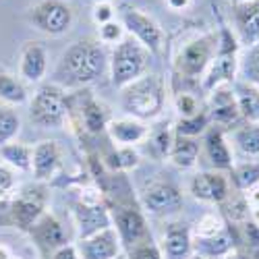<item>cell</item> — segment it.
Returning a JSON list of instances; mask_svg holds the SVG:
<instances>
[{
  "mask_svg": "<svg viewBox=\"0 0 259 259\" xmlns=\"http://www.w3.org/2000/svg\"><path fill=\"white\" fill-rule=\"evenodd\" d=\"M106 52L100 39L83 37L71 44L58 60L54 71L56 85L60 88H83L94 83L106 71Z\"/></svg>",
  "mask_w": 259,
  "mask_h": 259,
  "instance_id": "obj_1",
  "label": "cell"
},
{
  "mask_svg": "<svg viewBox=\"0 0 259 259\" xmlns=\"http://www.w3.org/2000/svg\"><path fill=\"white\" fill-rule=\"evenodd\" d=\"M166 104V85L160 75H141L120 90V108L137 120H154Z\"/></svg>",
  "mask_w": 259,
  "mask_h": 259,
  "instance_id": "obj_2",
  "label": "cell"
},
{
  "mask_svg": "<svg viewBox=\"0 0 259 259\" xmlns=\"http://www.w3.org/2000/svg\"><path fill=\"white\" fill-rule=\"evenodd\" d=\"M149 58H152V52H149L143 44L135 37H122L110 58V75H112V83L116 88H124L131 81L139 79L141 75H145L147 67H149Z\"/></svg>",
  "mask_w": 259,
  "mask_h": 259,
  "instance_id": "obj_3",
  "label": "cell"
},
{
  "mask_svg": "<svg viewBox=\"0 0 259 259\" xmlns=\"http://www.w3.org/2000/svg\"><path fill=\"white\" fill-rule=\"evenodd\" d=\"M69 98L56 83L41 85L29 102V118L44 128H58L67 122Z\"/></svg>",
  "mask_w": 259,
  "mask_h": 259,
  "instance_id": "obj_4",
  "label": "cell"
},
{
  "mask_svg": "<svg viewBox=\"0 0 259 259\" xmlns=\"http://www.w3.org/2000/svg\"><path fill=\"white\" fill-rule=\"evenodd\" d=\"M236 52H239V41H236V37L228 29H222L218 35L215 56L203 75V90L205 92H213V90L224 88V85L234 81L236 69H239Z\"/></svg>",
  "mask_w": 259,
  "mask_h": 259,
  "instance_id": "obj_5",
  "label": "cell"
},
{
  "mask_svg": "<svg viewBox=\"0 0 259 259\" xmlns=\"http://www.w3.org/2000/svg\"><path fill=\"white\" fill-rule=\"evenodd\" d=\"M215 48H218V35H213V33H205V35H199L195 39L187 41L179 50L177 60H175L177 75L181 79L203 77L215 56Z\"/></svg>",
  "mask_w": 259,
  "mask_h": 259,
  "instance_id": "obj_6",
  "label": "cell"
},
{
  "mask_svg": "<svg viewBox=\"0 0 259 259\" xmlns=\"http://www.w3.org/2000/svg\"><path fill=\"white\" fill-rule=\"evenodd\" d=\"M110 218L114 222V230L120 239V245L133 249L141 243L152 241V234H149L147 222L143 218V213L133 207V205H126V203H116Z\"/></svg>",
  "mask_w": 259,
  "mask_h": 259,
  "instance_id": "obj_7",
  "label": "cell"
},
{
  "mask_svg": "<svg viewBox=\"0 0 259 259\" xmlns=\"http://www.w3.org/2000/svg\"><path fill=\"white\" fill-rule=\"evenodd\" d=\"M29 21L35 29L48 35H62L71 29L73 11L62 0H41L29 13Z\"/></svg>",
  "mask_w": 259,
  "mask_h": 259,
  "instance_id": "obj_8",
  "label": "cell"
},
{
  "mask_svg": "<svg viewBox=\"0 0 259 259\" xmlns=\"http://www.w3.org/2000/svg\"><path fill=\"white\" fill-rule=\"evenodd\" d=\"M122 27L131 33V37H135L139 44H143L152 54L162 52L166 35L162 31V27L149 15L128 7V9L122 11Z\"/></svg>",
  "mask_w": 259,
  "mask_h": 259,
  "instance_id": "obj_9",
  "label": "cell"
},
{
  "mask_svg": "<svg viewBox=\"0 0 259 259\" xmlns=\"http://www.w3.org/2000/svg\"><path fill=\"white\" fill-rule=\"evenodd\" d=\"M143 207L154 215H172L183 209V193L168 181H154L141 191Z\"/></svg>",
  "mask_w": 259,
  "mask_h": 259,
  "instance_id": "obj_10",
  "label": "cell"
},
{
  "mask_svg": "<svg viewBox=\"0 0 259 259\" xmlns=\"http://www.w3.org/2000/svg\"><path fill=\"white\" fill-rule=\"evenodd\" d=\"M232 23L239 46L247 50L259 44V0L232 5Z\"/></svg>",
  "mask_w": 259,
  "mask_h": 259,
  "instance_id": "obj_11",
  "label": "cell"
},
{
  "mask_svg": "<svg viewBox=\"0 0 259 259\" xmlns=\"http://www.w3.org/2000/svg\"><path fill=\"white\" fill-rule=\"evenodd\" d=\"M189 191L197 201H203V203H224L230 195L228 179L222 172H215V170L197 172L191 179Z\"/></svg>",
  "mask_w": 259,
  "mask_h": 259,
  "instance_id": "obj_12",
  "label": "cell"
},
{
  "mask_svg": "<svg viewBox=\"0 0 259 259\" xmlns=\"http://www.w3.org/2000/svg\"><path fill=\"white\" fill-rule=\"evenodd\" d=\"M118 255H120V239L112 226L88 236V239H81L79 245L81 259H114Z\"/></svg>",
  "mask_w": 259,
  "mask_h": 259,
  "instance_id": "obj_13",
  "label": "cell"
},
{
  "mask_svg": "<svg viewBox=\"0 0 259 259\" xmlns=\"http://www.w3.org/2000/svg\"><path fill=\"white\" fill-rule=\"evenodd\" d=\"M75 222L79 228L81 239H88L92 234H98L100 230H106L112 226L110 211L100 203H79L75 205Z\"/></svg>",
  "mask_w": 259,
  "mask_h": 259,
  "instance_id": "obj_14",
  "label": "cell"
},
{
  "mask_svg": "<svg viewBox=\"0 0 259 259\" xmlns=\"http://www.w3.org/2000/svg\"><path fill=\"white\" fill-rule=\"evenodd\" d=\"M162 243L166 259H189L193 255V234L183 222H170L164 230Z\"/></svg>",
  "mask_w": 259,
  "mask_h": 259,
  "instance_id": "obj_15",
  "label": "cell"
},
{
  "mask_svg": "<svg viewBox=\"0 0 259 259\" xmlns=\"http://www.w3.org/2000/svg\"><path fill=\"white\" fill-rule=\"evenodd\" d=\"M62 160V152L56 141H41L31 152V172L37 181H48L54 177Z\"/></svg>",
  "mask_w": 259,
  "mask_h": 259,
  "instance_id": "obj_16",
  "label": "cell"
},
{
  "mask_svg": "<svg viewBox=\"0 0 259 259\" xmlns=\"http://www.w3.org/2000/svg\"><path fill=\"white\" fill-rule=\"evenodd\" d=\"M48 71V52L39 41H27L21 50V64H19V73L25 81L37 83L44 79Z\"/></svg>",
  "mask_w": 259,
  "mask_h": 259,
  "instance_id": "obj_17",
  "label": "cell"
},
{
  "mask_svg": "<svg viewBox=\"0 0 259 259\" xmlns=\"http://www.w3.org/2000/svg\"><path fill=\"white\" fill-rule=\"evenodd\" d=\"M203 147H205V156L211 162V166L215 170H232L234 160H232V152L226 143L224 137V128L222 126H209L205 131V139H203Z\"/></svg>",
  "mask_w": 259,
  "mask_h": 259,
  "instance_id": "obj_18",
  "label": "cell"
},
{
  "mask_svg": "<svg viewBox=\"0 0 259 259\" xmlns=\"http://www.w3.org/2000/svg\"><path fill=\"white\" fill-rule=\"evenodd\" d=\"M209 120H213L215 126H224V124H236L241 118L239 106L234 100V92L230 90H213L211 92V106H209Z\"/></svg>",
  "mask_w": 259,
  "mask_h": 259,
  "instance_id": "obj_19",
  "label": "cell"
},
{
  "mask_svg": "<svg viewBox=\"0 0 259 259\" xmlns=\"http://www.w3.org/2000/svg\"><path fill=\"white\" fill-rule=\"evenodd\" d=\"M108 135H110V139L122 147H133L135 143L143 141L149 131L147 126L137 120V118H131V116H124V118H114L108 122Z\"/></svg>",
  "mask_w": 259,
  "mask_h": 259,
  "instance_id": "obj_20",
  "label": "cell"
},
{
  "mask_svg": "<svg viewBox=\"0 0 259 259\" xmlns=\"http://www.w3.org/2000/svg\"><path fill=\"white\" fill-rule=\"evenodd\" d=\"M234 100L239 106L241 118L247 122H259V88L249 81H239L234 85Z\"/></svg>",
  "mask_w": 259,
  "mask_h": 259,
  "instance_id": "obj_21",
  "label": "cell"
},
{
  "mask_svg": "<svg viewBox=\"0 0 259 259\" xmlns=\"http://www.w3.org/2000/svg\"><path fill=\"white\" fill-rule=\"evenodd\" d=\"M31 234L37 239V243H41L44 247H50V249H58L62 245H67V236H64L62 224L46 213H41V218L31 226Z\"/></svg>",
  "mask_w": 259,
  "mask_h": 259,
  "instance_id": "obj_22",
  "label": "cell"
},
{
  "mask_svg": "<svg viewBox=\"0 0 259 259\" xmlns=\"http://www.w3.org/2000/svg\"><path fill=\"white\" fill-rule=\"evenodd\" d=\"M232 249H234V239L228 232V228L215 236H209V239H199V236L193 239V251L197 255L207 257V259H220L226 253H230Z\"/></svg>",
  "mask_w": 259,
  "mask_h": 259,
  "instance_id": "obj_23",
  "label": "cell"
},
{
  "mask_svg": "<svg viewBox=\"0 0 259 259\" xmlns=\"http://www.w3.org/2000/svg\"><path fill=\"white\" fill-rule=\"evenodd\" d=\"M168 156L179 168L189 170V168L195 166L197 160H199V141L193 139V137L175 135V141H172V147H170Z\"/></svg>",
  "mask_w": 259,
  "mask_h": 259,
  "instance_id": "obj_24",
  "label": "cell"
},
{
  "mask_svg": "<svg viewBox=\"0 0 259 259\" xmlns=\"http://www.w3.org/2000/svg\"><path fill=\"white\" fill-rule=\"evenodd\" d=\"M44 203L33 199V197H19L15 203H13V220L19 228H23V230H29L39 218H41V213H44Z\"/></svg>",
  "mask_w": 259,
  "mask_h": 259,
  "instance_id": "obj_25",
  "label": "cell"
},
{
  "mask_svg": "<svg viewBox=\"0 0 259 259\" xmlns=\"http://www.w3.org/2000/svg\"><path fill=\"white\" fill-rule=\"evenodd\" d=\"M232 139L236 143V147L249 158H257L259 156V122H247L243 120L241 124H236Z\"/></svg>",
  "mask_w": 259,
  "mask_h": 259,
  "instance_id": "obj_26",
  "label": "cell"
},
{
  "mask_svg": "<svg viewBox=\"0 0 259 259\" xmlns=\"http://www.w3.org/2000/svg\"><path fill=\"white\" fill-rule=\"evenodd\" d=\"M81 120H83L85 128H88L90 133H102L104 128L108 126V122H110V118H108V110L100 102H96L94 98H88L83 102Z\"/></svg>",
  "mask_w": 259,
  "mask_h": 259,
  "instance_id": "obj_27",
  "label": "cell"
},
{
  "mask_svg": "<svg viewBox=\"0 0 259 259\" xmlns=\"http://www.w3.org/2000/svg\"><path fill=\"white\" fill-rule=\"evenodd\" d=\"M0 102H5L9 106H21L27 102L25 85L15 75L5 73V71H0Z\"/></svg>",
  "mask_w": 259,
  "mask_h": 259,
  "instance_id": "obj_28",
  "label": "cell"
},
{
  "mask_svg": "<svg viewBox=\"0 0 259 259\" xmlns=\"http://www.w3.org/2000/svg\"><path fill=\"white\" fill-rule=\"evenodd\" d=\"M31 152L33 149L21 143H5L0 145V156L5 162L17 170H31Z\"/></svg>",
  "mask_w": 259,
  "mask_h": 259,
  "instance_id": "obj_29",
  "label": "cell"
},
{
  "mask_svg": "<svg viewBox=\"0 0 259 259\" xmlns=\"http://www.w3.org/2000/svg\"><path fill=\"white\" fill-rule=\"evenodd\" d=\"M232 181L239 191H251L259 185V162H243L232 166Z\"/></svg>",
  "mask_w": 259,
  "mask_h": 259,
  "instance_id": "obj_30",
  "label": "cell"
},
{
  "mask_svg": "<svg viewBox=\"0 0 259 259\" xmlns=\"http://www.w3.org/2000/svg\"><path fill=\"white\" fill-rule=\"evenodd\" d=\"M209 128V114L205 110L197 112L195 116H189V118H181L177 122V135L181 137H193L195 139L197 135L205 133Z\"/></svg>",
  "mask_w": 259,
  "mask_h": 259,
  "instance_id": "obj_31",
  "label": "cell"
},
{
  "mask_svg": "<svg viewBox=\"0 0 259 259\" xmlns=\"http://www.w3.org/2000/svg\"><path fill=\"white\" fill-rule=\"evenodd\" d=\"M21 128V120L15 110L0 106V145L9 143Z\"/></svg>",
  "mask_w": 259,
  "mask_h": 259,
  "instance_id": "obj_32",
  "label": "cell"
},
{
  "mask_svg": "<svg viewBox=\"0 0 259 259\" xmlns=\"http://www.w3.org/2000/svg\"><path fill=\"white\" fill-rule=\"evenodd\" d=\"M224 230H226V224H224V220L220 218V215L207 213L199 220L195 236H199V239H209V236H215V234H220Z\"/></svg>",
  "mask_w": 259,
  "mask_h": 259,
  "instance_id": "obj_33",
  "label": "cell"
},
{
  "mask_svg": "<svg viewBox=\"0 0 259 259\" xmlns=\"http://www.w3.org/2000/svg\"><path fill=\"white\" fill-rule=\"evenodd\" d=\"M172 141H175V135H172L170 128L164 126V124H160L156 131L152 133V137H149V143H152V147L156 149L158 156H168L170 154Z\"/></svg>",
  "mask_w": 259,
  "mask_h": 259,
  "instance_id": "obj_34",
  "label": "cell"
},
{
  "mask_svg": "<svg viewBox=\"0 0 259 259\" xmlns=\"http://www.w3.org/2000/svg\"><path fill=\"white\" fill-rule=\"evenodd\" d=\"M243 73H245V81L259 88V44L249 48V52L243 60Z\"/></svg>",
  "mask_w": 259,
  "mask_h": 259,
  "instance_id": "obj_35",
  "label": "cell"
},
{
  "mask_svg": "<svg viewBox=\"0 0 259 259\" xmlns=\"http://www.w3.org/2000/svg\"><path fill=\"white\" fill-rule=\"evenodd\" d=\"M112 166L118 170H128V168H135L139 164V156L133 147H120L118 152L112 154Z\"/></svg>",
  "mask_w": 259,
  "mask_h": 259,
  "instance_id": "obj_36",
  "label": "cell"
},
{
  "mask_svg": "<svg viewBox=\"0 0 259 259\" xmlns=\"http://www.w3.org/2000/svg\"><path fill=\"white\" fill-rule=\"evenodd\" d=\"M124 37V27L116 21H108V23L100 25V41L102 44H118Z\"/></svg>",
  "mask_w": 259,
  "mask_h": 259,
  "instance_id": "obj_37",
  "label": "cell"
},
{
  "mask_svg": "<svg viewBox=\"0 0 259 259\" xmlns=\"http://www.w3.org/2000/svg\"><path fill=\"white\" fill-rule=\"evenodd\" d=\"M177 108H179V112L183 114V118L195 116L197 112H201L195 96H191V94H187V92H181V94L177 96Z\"/></svg>",
  "mask_w": 259,
  "mask_h": 259,
  "instance_id": "obj_38",
  "label": "cell"
},
{
  "mask_svg": "<svg viewBox=\"0 0 259 259\" xmlns=\"http://www.w3.org/2000/svg\"><path fill=\"white\" fill-rule=\"evenodd\" d=\"M128 259H164V255L152 241H147V243L133 247L131 253H128Z\"/></svg>",
  "mask_w": 259,
  "mask_h": 259,
  "instance_id": "obj_39",
  "label": "cell"
},
{
  "mask_svg": "<svg viewBox=\"0 0 259 259\" xmlns=\"http://www.w3.org/2000/svg\"><path fill=\"white\" fill-rule=\"evenodd\" d=\"M15 187V175L9 166L0 164V195H7L9 191H13Z\"/></svg>",
  "mask_w": 259,
  "mask_h": 259,
  "instance_id": "obj_40",
  "label": "cell"
},
{
  "mask_svg": "<svg viewBox=\"0 0 259 259\" xmlns=\"http://www.w3.org/2000/svg\"><path fill=\"white\" fill-rule=\"evenodd\" d=\"M94 19L100 25L108 23V21H114V9L110 5H98L96 11H94Z\"/></svg>",
  "mask_w": 259,
  "mask_h": 259,
  "instance_id": "obj_41",
  "label": "cell"
},
{
  "mask_svg": "<svg viewBox=\"0 0 259 259\" xmlns=\"http://www.w3.org/2000/svg\"><path fill=\"white\" fill-rule=\"evenodd\" d=\"M52 259H81V257H79L77 247H73V245H62V247L54 249Z\"/></svg>",
  "mask_w": 259,
  "mask_h": 259,
  "instance_id": "obj_42",
  "label": "cell"
},
{
  "mask_svg": "<svg viewBox=\"0 0 259 259\" xmlns=\"http://www.w3.org/2000/svg\"><path fill=\"white\" fill-rule=\"evenodd\" d=\"M166 5H168L172 11H185V9L191 5V0H166Z\"/></svg>",
  "mask_w": 259,
  "mask_h": 259,
  "instance_id": "obj_43",
  "label": "cell"
},
{
  "mask_svg": "<svg viewBox=\"0 0 259 259\" xmlns=\"http://www.w3.org/2000/svg\"><path fill=\"white\" fill-rule=\"evenodd\" d=\"M220 259H249V255H247V253H243V251L232 249L230 253H226V255H224V257H220Z\"/></svg>",
  "mask_w": 259,
  "mask_h": 259,
  "instance_id": "obj_44",
  "label": "cell"
},
{
  "mask_svg": "<svg viewBox=\"0 0 259 259\" xmlns=\"http://www.w3.org/2000/svg\"><path fill=\"white\" fill-rule=\"evenodd\" d=\"M0 259H13V253L9 251V247L0 245Z\"/></svg>",
  "mask_w": 259,
  "mask_h": 259,
  "instance_id": "obj_45",
  "label": "cell"
},
{
  "mask_svg": "<svg viewBox=\"0 0 259 259\" xmlns=\"http://www.w3.org/2000/svg\"><path fill=\"white\" fill-rule=\"evenodd\" d=\"M249 259H259V247H253V251H251Z\"/></svg>",
  "mask_w": 259,
  "mask_h": 259,
  "instance_id": "obj_46",
  "label": "cell"
},
{
  "mask_svg": "<svg viewBox=\"0 0 259 259\" xmlns=\"http://www.w3.org/2000/svg\"><path fill=\"white\" fill-rule=\"evenodd\" d=\"M189 259H207V257H203V255H197V253H193Z\"/></svg>",
  "mask_w": 259,
  "mask_h": 259,
  "instance_id": "obj_47",
  "label": "cell"
},
{
  "mask_svg": "<svg viewBox=\"0 0 259 259\" xmlns=\"http://www.w3.org/2000/svg\"><path fill=\"white\" fill-rule=\"evenodd\" d=\"M94 3H98V5H108L110 0H94Z\"/></svg>",
  "mask_w": 259,
  "mask_h": 259,
  "instance_id": "obj_48",
  "label": "cell"
},
{
  "mask_svg": "<svg viewBox=\"0 0 259 259\" xmlns=\"http://www.w3.org/2000/svg\"><path fill=\"white\" fill-rule=\"evenodd\" d=\"M232 3L236 5V3H251V0H232Z\"/></svg>",
  "mask_w": 259,
  "mask_h": 259,
  "instance_id": "obj_49",
  "label": "cell"
},
{
  "mask_svg": "<svg viewBox=\"0 0 259 259\" xmlns=\"http://www.w3.org/2000/svg\"><path fill=\"white\" fill-rule=\"evenodd\" d=\"M114 259H122V257H120V255H118V257H114Z\"/></svg>",
  "mask_w": 259,
  "mask_h": 259,
  "instance_id": "obj_50",
  "label": "cell"
},
{
  "mask_svg": "<svg viewBox=\"0 0 259 259\" xmlns=\"http://www.w3.org/2000/svg\"><path fill=\"white\" fill-rule=\"evenodd\" d=\"M13 259H19V257H15V255H13Z\"/></svg>",
  "mask_w": 259,
  "mask_h": 259,
  "instance_id": "obj_51",
  "label": "cell"
}]
</instances>
